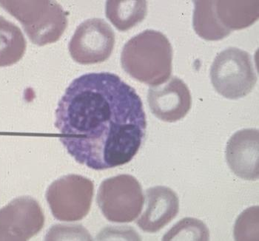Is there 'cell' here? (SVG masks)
<instances>
[{"label": "cell", "instance_id": "cell-2", "mask_svg": "<svg viewBox=\"0 0 259 241\" xmlns=\"http://www.w3.org/2000/svg\"><path fill=\"white\" fill-rule=\"evenodd\" d=\"M173 47L161 32L146 30L132 37L121 53L122 68L133 79L156 87L172 73Z\"/></svg>", "mask_w": 259, "mask_h": 241}, {"label": "cell", "instance_id": "cell-7", "mask_svg": "<svg viewBox=\"0 0 259 241\" xmlns=\"http://www.w3.org/2000/svg\"><path fill=\"white\" fill-rule=\"evenodd\" d=\"M115 33L102 19L93 18L81 22L69 43V52L75 62L81 64L101 63L111 56Z\"/></svg>", "mask_w": 259, "mask_h": 241}, {"label": "cell", "instance_id": "cell-16", "mask_svg": "<svg viewBox=\"0 0 259 241\" xmlns=\"http://www.w3.org/2000/svg\"><path fill=\"white\" fill-rule=\"evenodd\" d=\"M161 241H209V231L201 220L185 218L164 235Z\"/></svg>", "mask_w": 259, "mask_h": 241}, {"label": "cell", "instance_id": "cell-8", "mask_svg": "<svg viewBox=\"0 0 259 241\" xmlns=\"http://www.w3.org/2000/svg\"><path fill=\"white\" fill-rule=\"evenodd\" d=\"M44 223L38 201L29 196L19 197L0 209V241H28Z\"/></svg>", "mask_w": 259, "mask_h": 241}, {"label": "cell", "instance_id": "cell-18", "mask_svg": "<svg viewBox=\"0 0 259 241\" xmlns=\"http://www.w3.org/2000/svg\"><path fill=\"white\" fill-rule=\"evenodd\" d=\"M44 241H93L92 236L81 224H55L45 236Z\"/></svg>", "mask_w": 259, "mask_h": 241}, {"label": "cell", "instance_id": "cell-19", "mask_svg": "<svg viewBox=\"0 0 259 241\" xmlns=\"http://www.w3.org/2000/svg\"><path fill=\"white\" fill-rule=\"evenodd\" d=\"M95 241H142L141 236L132 226H108L96 235Z\"/></svg>", "mask_w": 259, "mask_h": 241}, {"label": "cell", "instance_id": "cell-14", "mask_svg": "<svg viewBox=\"0 0 259 241\" xmlns=\"http://www.w3.org/2000/svg\"><path fill=\"white\" fill-rule=\"evenodd\" d=\"M26 45L19 28L0 16V67L18 62L25 55Z\"/></svg>", "mask_w": 259, "mask_h": 241}, {"label": "cell", "instance_id": "cell-10", "mask_svg": "<svg viewBox=\"0 0 259 241\" xmlns=\"http://www.w3.org/2000/svg\"><path fill=\"white\" fill-rule=\"evenodd\" d=\"M226 159L236 175L247 181L259 178V131L243 129L235 132L228 140Z\"/></svg>", "mask_w": 259, "mask_h": 241}, {"label": "cell", "instance_id": "cell-5", "mask_svg": "<svg viewBox=\"0 0 259 241\" xmlns=\"http://www.w3.org/2000/svg\"><path fill=\"white\" fill-rule=\"evenodd\" d=\"M96 201L107 220L113 223H130L141 214L144 196L138 180L130 175L123 174L102 181Z\"/></svg>", "mask_w": 259, "mask_h": 241}, {"label": "cell", "instance_id": "cell-11", "mask_svg": "<svg viewBox=\"0 0 259 241\" xmlns=\"http://www.w3.org/2000/svg\"><path fill=\"white\" fill-rule=\"evenodd\" d=\"M145 198V210L136 223L144 232L155 233L176 217L179 211V200L173 189L164 186L147 189Z\"/></svg>", "mask_w": 259, "mask_h": 241}, {"label": "cell", "instance_id": "cell-15", "mask_svg": "<svg viewBox=\"0 0 259 241\" xmlns=\"http://www.w3.org/2000/svg\"><path fill=\"white\" fill-rule=\"evenodd\" d=\"M192 26L197 35L207 41H219L229 36L217 22L212 0L193 1Z\"/></svg>", "mask_w": 259, "mask_h": 241}, {"label": "cell", "instance_id": "cell-9", "mask_svg": "<svg viewBox=\"0 0 259 241\" xmlns=\"http://www.w3.org/2000/svg\"><path fill=\"white\" fill-rule=\"evenodd\" d=\"M147 101L156 118L170 123L185 118L192 105L190 90L178 77H172L166 84L151 87L148 90Z\"/></svg>", "mask_w": 259, "mask_h": 241}, {"label": "cell", "instance_id": "cell-6", "mask_svg": "<svg viewBox=\"0 0 259 241\" xmlns=\"http://www.w3.org/2000/svg\"><path fill=\"white\" fill-rule=\"evenodd\" d=\"M93 193L91 180L71 174L54 181L47 188L46 199L54 218L60 221L74 222L89 212Z\"/></svg>", "mask_w": 259, "mask_h": 241}, {"label": "cell", "instance_id": "cell-3", "mask_svg": "<svg viewBox=\"0 0 259 241\" xmlns=\"http://www.w3.org/2000/svg\"><path fill=\"white\" fill-rule=\"evenodd\" d=\"M0 6L20 22L39 46L57 42L67 26V13L55 1H0Z\"/></svg>", "mask_w": 259, "mask_h": 241}, {"label": "cell", "instance_id": "cell-1", "mask_svg": "<svg viewBox=\"0 0 259 241\" xmlns=\"http://www.w3.org/2000/svg\"><path fill=\"white\" fill-rule=\"evenodd\" d=\"M55 115L61 143L76 162L94 170L127 164L145 138L141 98L111 73H90L74 79Z\"/></svg>", "mask_w": 259, "mask_h": 241}, {"label": "cell", "instance_id": "cell-4", "mask_svg": "<svg viewBox=\"0 0 259 241\" xmlns=\"http://www.w3.org/2000/svg\"><path fill=\"white\" fill-rule=\"evenodd\" d=\"M209 76L215 90L229 99L247 96L257 81L251 56L235 47H228L216 56Z\"/></svg>", "mask_w": 259, "mask_h": 241}, {"label": "cell", "instance_id": "cell-13", "mask_svg": "<svg viewBox=\"0 0 259 241\" xmlns=\"http://www.w3.org/2000/svg\"><path fill=\"white\" fill-rule=\"evenodd\" d=\"M147 13L144 0L107 1L105 6L107 18L119 31H127L141 22Z\"/></svg>", "mask_w": 259, "mask_h": 241}, {"label": "cell", "instance_id": "cell-17", "mask_svg": "<svg viewBox=\"0 0 259 241\" xmlns=\"http://www.w3.org/2000/svg\"><path fill=\"white\" fill-rule=\"evenodd\" d=\"M235 241H259V207L246 209L237 218L233 228Z\"/></svg>", "mask_w": 259, "mask_h": 241}, {"label": "cell", "instance_id": "cell-12", "mask_svg": "<svg viewBox=\"0 0 259 241\" xmlns=\"http://www.w3.org/2000/svg\"><path fill=\"white\" fill-rule=\"evenodd\" d=\"M259 1H212L215 16L221 28L230 35L253 25L259 16Z\"/></svg>", "mask_w": 259, "mask_h": 241}]
</instances>
